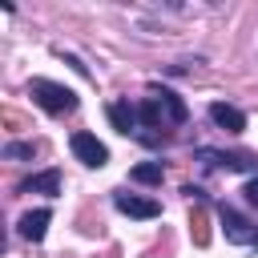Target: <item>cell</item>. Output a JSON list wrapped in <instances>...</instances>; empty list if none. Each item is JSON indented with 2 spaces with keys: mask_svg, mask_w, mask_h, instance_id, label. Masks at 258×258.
<instances>
[{
  "mask_svg": "<svg viewBox=\"0 0 258 258\" xmlns=\"http://www.w3.org/2000/svg\"><path fill=\"white\" fill-rule=\"evenodd\" d=\"M137 113H141V125H185V117H189V109H185V101L173 93V89H161V85H149V97L137 105Z\"/></svg>",
  "mask_w": 258,
  "mask_h": 258,
  "instance_id": "6da1fadb",
  "label": "cell"
},
{
  "mask_svg": "<svg viewBox=\"0 0 258 258\" xmlns=\"http://www.w3.org/2000/svg\"><path fill=\"white\" fill-rule=\"evenodd\" d=\"M28 93L36 97V105L40 109H48V113H73L77 109V93L69 89V85H56V81H44V77H36L32 85H28Z\"/></svg>",
  "mask_w": 258,
  "mask_h": 258,
  "instance_id": "7a4b0ae2",
  "label": "cell"
},
{
  "mask_svg": "<svg viewBox=\"0 0 258 258\" xmlns=\"http://www.w3.org/2000/svg\"><path fill=\"white\" fill-rule=\"evenodd\" d=\"M218 222H222V234H226V242H234V246H258V226H254L250 218H242L238 210H230V206H218Z\"/></svg>",
  "mask_w": 258,
  "mask_h": 258,
  "instance_id": "3957f363",
  "label": "cell"
},
{
  "mask_svg": "<svg viewBox=\"0 0 258 258\" xmlns=\"http://www.w3.org/2000/svg\"><path fill=\"white\" fill-rule=\"evenodd\" d=\"M69 149H73V157H77L81 165H89V169H101V165L109 161V149H105L93 133H85V129L69 137Z\"/></svg>",
  "mask_w": 258,
  "mask_h": 258,
  "instance_id": "277c9868",
  "label": "cell"
},
{
  "mask_svg": "<svg viewBox=\"0 0 258 258\" xmlns=\"http://www.w3.org/2000/svg\"><path fill=\"white\" fill-rule=\"evenodd\" d=\"M113 206L121 214H129V218H157L161 214V202L157 198H137V194H125V189L113 194Z\"/></svg>",
  "mask_w": 258,
  "mask_h": 258,
  "instance_id": "5b68a950",
  "label": "cell"
},
{
  "mask_svg": "<svg viewBox=\"0 0 258 258\" xmlns=\"http://www.w3.org/2000/svg\"><path fill=\"white\" fill-rule=\"evenodd\" d=\"M48 222H52V210H28L20 222H16V234L24 238V242H40L44 234H48Z\"/></svg>",
  "mask_w": 258,
  "mask_h": 258,
  "instance_id": "8992f818",
  "label": "cell"
},
{
  "mask_svg": "<svg viewBox=\"0 0 258 258\" xmlns=\"http://www.w3.org/2000/svg\"><path fill=\"white\" fill-rule=\"evenodd\" d=\"M210 121H214L218 129H226V133H242V129H246V113L234 109V105H226V101H214V105H210Z\"/></svg>",
  "mask_w": 258,
  "mask_h": 258,
  "instance_id": "52a82bcc",
  "label": "cell"
},
{
  "mask_svg": "<svg viewBox=\"0 0 258 258\" xmlns=\"http://www.w3.org/2000/svg\"><path fill=\"white\" fill-rule=\"evenodd\" d=\"M109 121H113V129L117 133H137V125H141V113H137V105H129V101H113L109 105Z\"/></svg>",
  "mask_w": 258,
  "mask_h": 258,
  "instance_id": "ba28073f",
  "label": "cell"
},
{
  "mask_svg": "<svg viewBox=\"0 0 258 258\" xmlns=\"http://www.w3.org/2000/svg\"><path fill=\"white\" fill-rule=\"evenodd\" d=\"M198 161L218 165V169H254V161L246 153H222V149H198Z\"/></svg>",
  "mask_w": 258,
  "mask_h": 258,
  "instance_id": "9c48e42d",
  "label": "cell"
},
{
  "mask_svg": "<svg viewBox=\"0 0 258 258\" xmlns=\"http://www.w3.org/2000/svg\"><path fill=\"white\" fill-rule=\"evenodd\" d=\"M20 194H48V198H56V194H60V169L32 173L28 181H20Z\"/></svg>",
  "mask_w": 258,
  "mask_h": 258,
  "instance_id": "30bf717a",
  "label": "cell"
},
{
  "mask_svg": "<svg viewBox=\"0 0 258 258\" xmlns=\"http://www.w3.org/2000/svg\"><path fill=\"white\" fill-rule=\"evenodd\" d=\"M129 177H133V181H141V185H161L165 169H161V161H141V165H133V169H129Z\"/></svg>",
  "mask_w": 258,
  "mask_h": 258,
  "instance_id": "8fae6325",
  "label": "cell"
},
{
  "mask_svg": "<svg viewBox=\"0 0 258 258\" xmlns=\"http://www.w3.org/2000/svg\"><path fill=\"white\" fill-rule=\"evenodd\" d=\"M4 157H8V161L32 157V141H8V145H4Z\"/></svg>",
  "mask_w": 258,
  "mask_h": 258,
  "instance_id": "7c38bea8",
  "label": "cell"
},
{
  "mask_svg": "<svg viewBox=\"0 0 258 258\" xmlns=\"http://www.w3.org/2000/svg\"><path fill=\"white\" fill-rule=\"evenodd\" d=\"M242 194H246V202H250V206H258V177H250V181L242 185Z\"/></svg>",
  "mask_w": 258,
  "mask_h": 258,
  "instance_id": "4fadbf2b",
  "label": "cell"
}]
</instances>
